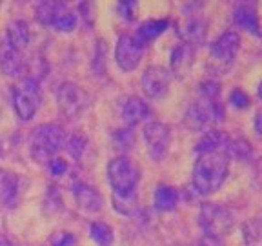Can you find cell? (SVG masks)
Wrapping results in <instances>:
<instances>
[{"instance_id": "obj_30", "label": "cell", "mask_w": 262, "mask_h": 246, "mask_svg": "<svg viewBox=\"0 0 262 246\" xmlns=\"http://www.w3.org/2000/svg\"><path fill=\"white\" fill-rule=\"evenodd\" d=\"M229 104L235 108V110H248L251 106V98L250 95L242 90H233L229 93Z\"/></svg>"}, {"instance_id": "obj_11", "label": "cell", "mask_w": 262, "mask_h": 246, "mask_svg": "<svg viewBox=\"0 0 262 246\" xmlns=\"http://www.w3.org/2000/svg\"><path fill=\"white\" fill-rule=\"evenodd\" d=\"M171 77L173 75L169 73V70H166L162 66H149L140 78L142 91L149 98H164L169 93Z\"/></svg>"}, {"instance_id": "obj_8", "label": "cell", "mask_w": 262, "mask_h": 246, "mask_svg": "<svg viewBox=\"0 0 262 246\" xmlns=\"http://www.w3.org/2000/svg\"><path fill=\"white\" fill-rule=\"evenodd\" d=\"M142 135L149 157L155 162H162L168 157L169 146H171V128L160 120H151V122L144 124Z\"/></svg>"}, {"instance_id": "obj_32", "label": "cell", "mask_w": 262, "mask_h": 246, "mask_svg": "<svg viewBox=\"0 0 262 246\" xmlns=\"http://www.w3.org/2000/svg\"><path fill=\"white\" fill-rule=\"evenodd\" d=\"M93 70L97 75L104 73L106 70V42L98 40L97 49H95V62H93Z\"/></svg>"}, {"instance_id": "obj_14", "label": "cell", "mask_w": 262, "mask_h": 246, "mask_svg": "<svg viewBox=\"0 0 262 246\" xmlns=\"http://www.w3.org/2000/svg\"><path fill=\"white\" fill-rule=\"evenodd\" d=\"M22 192V180L16 173L0 168V208H15Z\"/></svg>"}, {"instance_id": "obj_25", "label": "cell", "mask_w": 262, "mask_h": 246, "mask_svg": "<svg viewBox=\"0 0 262 246\" xmlns=\"http://www.w3.org/2000/svg\"><path fill=\"white\" fill-rule=\"evenodd\" d=\"M90 237L97 246H113L115 232L107 222L93 221L90 224Z\"/></svg>"}, {"instance_id": "obj_20", "label": "cell", "mask_w": 262, "mask_h": 246, "mask_svg": "<svg viewBox=\"0 0 262 246\" xmlns=\"http://www.w3.org/2000/svg\"><path fill=\"white\" fill-rule=\"evenodd\" d=\"M226 140H228V135L224 131L219 130V128H211V130L204 131V135L199 139L195 146V153L196 155H204V153H213L219 152V150H224Z\"/></svg>"}, {"instance_id": "obj_31", "label": "cell", "mask_w": 262, "mask_h": 246, "mask_svg": "<svg viewBox=\"0 0 262 246\" xmlns=\"http://www.w3.org/2000/svg\"><path fill=\"white\" fill-rule=\"evenodd\" d=\"M48 170L51 173V177L60 179V177H64L66 173L70 172V164H68L66 159H62V157H55V159H51L48 162Z\"/></svg>"}, {"instance_id": "obj_2", "label": "cell", "mask_w": 262, "mask_h": 246, "mask_svg": "<svg viewBox=\"0 0 262 246\" xmlns=\"http://www.w3.org/2000/svg\"><path fill=\"white\" fill-rule=\"evenodd\" d=\"M229 162L231 159L224 150L199 155L193 166V190L201 197H208L219 192L229 175Z\"/></svg>"}, {"instance_id": "obj_33", "label": "cell", "mask_w": 262, "mask_h": 246, "mask_svg": "<svg viewBox=\"0 0 262 246\" xmlns=\"http://www.w3.org/2000/svg\"><path fill=\"white\" fill-rule=\"evenodd\" d=\"M137 8H139V4L137 2H119L117 4V13H119L122 18H126L127 22L131 20H135V16H137Z\"/></svg>"}, {"instance_id": "obj_21", "label": "cell", "mask_w": 262, "mask_h": 246, "mask_svg": "<svg viewBox=\"0 0 262 246\" xmlns=\"http://www.w3.org/2000/svg\"><path fill=\"white\" fill-rule=\"evenodd\" d=\"M224 152L229 155V159L238 160V162H248V160L253 159V148H251V144L241 135L228 137Z\"/></svg>"}, {"instance_id": "obj_3", "label": "cell", "mask_w": 262, "mask_h": 246, "mask_svg": "<svg viewBox=\"0 0 262 246\" xmlns=\"http://www.w3.org/2000/svg\"><path fill=\"white\" fill-rule=\"evenodd\" d=\"M140 166L127 155H119L107 164V180L113 197H139Z\"/></svg>"}, {"instance_id": "obj_13", "label": "cell", "mask_w": 262, "mask_h": 246, "mask_svg": "<svg viewBox=\"0 0 262 246\" xmlns=\"http://www.w3.org/2000/svg\"><path fill=\"white\" fill-rule=\"evenodd\" d=\"M71 193H73V199L77 202V206L86 213H97L102 210L104 199L102 193L98 192L95 186L88 184V182H73L71 184Z\"/></svg>"}, {"instance_id": "obj_34", "label": "cell", "mask_w": 262, "mask_h": 246, "mask_svg": "<svg viewBox=\"0 0 262 246\" xmlns=\"http://www.w3.org/2000/svg\"><path fill=\"white\" fill-rule=\"evenodd\" d=\"M75 244H77V237L71 235V234H68V232L60 234L53 242V246H75Z\"/></svg>"}, {"instance_id": "obj_37", "label": "cell", "mask_w": 262, "mask_h": 246, "mask_svg": "<svg viewBox=\"0 0 262 246\" xmlns=\"http://www.w3.org/2000/svg\"><path fill=\"white\" fill-rule=\"evenodd\" d=\"M257 97H258V98H260V100H262V80L258 82V86H257Z\"/></svg>"}, {"instance_id": "obj_22", "label": "cell", "mask_w": 262, "mask_h": 246, "mask_svg": "<svg viewBox=\"0 0 262 246\" xmlns=\"http://www.w3.org/2000/svg\"><path fill=\"white\" fill-rule=\"evenodd\" d=\"M68 9V4L64 2H38L35 9V18L46 28H53L57 18Z\"/></svg>"}, {"instance_id": "obj_23", "label": "cell", "mask_w": 262, "mask_h": 246, "mask_svg": "<svg viewBox=\"0 0 262 246\" xmlns=\"http://www.w3.org/2000/svg\"><path fill=\"white\" fill-rule=\"evenodd\" d=\"M4 37L9 40V44H13L16 49H20V51H24V49L29 46V38H31L28 22H26V20L9 22Z\"/></svg>"}, {"instance_id": "obj_35", "label": "cell", "mask_w": 262, "mask_h": 246, "mask_svg": "<svg viewBox=\"0 0 262 246\" xmlns=\"http://www.w3.org/2000/svg\"><path fill=\"white\" fill-rule=\"evenodd\" d=\"M253 128H255V133H257V137H262V110H257V113H255Z\"/></svg>"}, {"instance_id": "obj_15", "label": "cell", "mask_w": 262, "mask_h": 246, "mask_svg": "<svg viewBox=\"0 0 262 246\" xmlns=\"http://www.w3.org/2000/svg\"><path fill=\"white\" fill-rule=\"evenodd\" d=\"M233 24L238 26L244 31L251 33V35H257L260 37V20H258V13H257V4L255 2H241L233 8Z\"/></svg>"}, {"instance_id": "obj_1", "label": "cell", "mask_w": 262, "mask_h": 246, "mask_svg": "<svg viewBox=\"0 0 262 246\" xmlns=\"http://www.w3.org/2000/svg\"><path fill=\"white\" fill-rule=\"evenodd\" d=\"M226 119L221 102V84L217 80H204L199 86L195 102L188 108L186 126L189 130H204V126H219Z\"/></svg>"}, {"instance_id": "obj_6", "label": "cell", "mask_w": 262, "mask_h": 246, "mask_svg": "<svg viewBox=\"0 0 262 246\" xmlns=\"http://www.w3.org/2000/svg\"><path fill=\"white\" fill-rule=\"evenodd\" d=\"M235 217L231 210L217 202H204L199 210V226L204 237L224 239L231 232Z\"/></svg>"}, {"instance_id": "obj_29", "label": "cell", "mask_w": 262, "mask_h": 246, "mask_svg": "<svg viewBox=\"0 0 262 246\" xmlns=\"http://www.w3.org/2000/svg\"><path fill=\"white\" fill-rule=\"evenodd\" d=\"M113 140L119 148H124V150H131L133 144H135V133L131 128H122V130L115 131L113 133Z\"/></svg>"}, {"instance_id": "obj_24", "label": "cell", "mask_w": 262, "mask_h": 246, "mask_svg": "<svg viewBox=\"0 0 262 246\" xmlns=\"http://www.w3.org/2000/svg\"><path fill=\"white\" fill-rule=\"evenodd\" d=\"M153 204L159 212H171L179 204V192L171 186H157L153 192Z\"/></svg>"}, {"instance_id": "obj_12", "label": "cell", "mask_w": 262, "mask_h": 246, "mask_svg": "<svg viewBox=\"0 0 262 246\" xmlns=\"http://www.w3.org/2000/svg\"><path fill=\"white\" fill-rule=\"evenodd\" d=\"M24 51L16 49L6 37L0 38V71L6 77L16 78L20 77L26 70V60H24Z\"/></svg>"}, {"instance_id": "obj_18", "label": "cell", "mask_w": 262, "mask_h": 246, "mask_svg": "<svg viewBox=\"0 0 262 246\" xmlns=\"http://www.w3.org/2000/svg\"><path fill=\"white\" fill-rule=\"evenodd\" d=\"M169 24H171V22H169L168 18H151V20L142 22V24L137 28L133 37H135V40L146 49L147 46L153 44L160 35L166 33V29L169 28Z\"/></svg>"}, {"instance_id": "obj_27", "label": "cell", "mask_w": 262, "mask_h": 246, "mask_svg": "<svg viewBox=\"0 0 262 246\" xmlns=\"http://www.w3.org/2000/svg\"><path fill=\"white\" fill-rule=\"evenodd\" d=\"M66 152L70 153L71 157H73L75 160H78L82 155H84V152H86L88 148V139L82 133H78V131H75V133H71L70 137H66Z\"/></svg>"}, {"instance_id": "obj_17", "label": "cell", "mask_w": 262, "mask_h": 246, "mask_svg": "<svg viewBox=\"0 0 262 246\" xmlns=\"http://www.w3.org/2000/svg\"><path fill=\"white\" fill-rule=\"evenodd\" d=\"M193 60H195V48L186 42H180L171 49L169 57V73L175 77H184L188 71H191Z\"/></svg>"}, {"instance_id": "obj_5", "label": "cell", "mask_w": 262, "mask_h": 246, "mask_svg": "<svg viewBox=\"0 0 262 246\" xmlns=\"http://www.w3.org/2000/svg\"><path fill=\"white\" fill-rule=\"evenodd\" d=\"M238 51H241V35L237 31L229 29V31L219 35L209 46V75H213V77L228 75L237 60Z\"/></svg>"}, {"instance_id": "obj_9", "label": "cell", "mask_w": 262, "mask_h": 246, "mask_svg": "<svg viewBox=\"0 0 262 246\" xmlns=\"http://www.w3.org/2000/svg\"><path fill=\"white\" fill-rule=\"evenodd\" d=\"M57 106L66 119H77L88 108V95L75 82H62L57 88Z\"/></svg>"}, {"instance_id": "obj_26", "label": "cell", "mask_w": 262, "mask_h": 246, "mask_svg": "<svg viewBox=\"0 0 262 246\" xmlns=\"http://www.w3.org/2000/svg\"><path fill=\"white\" fill-rule=\"evenodd\" d=\"M244 246H262V219H248L241 224Z\"/></svg>"}, {"instance_id": "obj_4", "label": "cell", "mask_w": 262, "mask_h": 246, "mask_svg": "<svg viewBox=\"0 0 262 246\" xmlns=\"http://www.w3.org/2000/svg\"><path fill=\"white\" fill-rule=\"evenodd\" d=\"M66 144V133L62 130V126L58 124H40L38 128H35L29 137V157L37 164H46L51 159L57 157V153L60 152Z\"/></svg>"}, {"instance_id": "obj_16", "label": "cell", "mask_w": 262, "mask_h": 246, "mask_svg": "<svg viewBox=\"0 0 262 246\" xmlns=\"http://www.w3.org/2000/svg\"><path fill=\"white\" fill-rule=\"evenodd\" d=\"M151 115V108L149 104L140 97H127L122 104V120L127 128L139 126V124H144Z\"/></svg>"}, {"instance_id": "obj_19", "label": "cell", "mask_w": 262, "mask_h": 246, "mask_svg": "<svg viewBox=\"0 0 262 246\" xmlns=\"http://www.w3.org/2000/svg\"><path fill=\"white\" fill-rule=\"evenodd\" d=\"M208 22L201 16H193L186 22L182 28H180V38L186 44L196 48L199 44H202V40L206 38V31H208Z\"/></svg>"}, {"instance_id": "obj_28", "label": "cell", "mask_w": 262, "mask_h": 246, "mask_svg": "<svg viewBox=\"0 0 262 246\" xmlns=\"http://www.w3.org/2000/svg\"><path fill=\"white\" fill-rule=\"evenodd\" d=\"M113 208L122 215L131 217L139 210V197H113Z\"/></svg>"}, {"instance_id": "obj_36", "label": "cell", "mask_w": 262, "mask_h": 246, "mask_svg": "<svg viewBox=\"0 0 262 246\" xmlns=\"http://www.w3.org/2000/svg\"><path fill=\"white\" fill-rule=\"evenodd\" d=\"M196 246H224L222 239H213V237H202Z\"/></svg>"}, {"instance_id": "obj_10", "label": "cell", "mask_w": 262, "mask_h": 246, "mask_svg": "<svg viewBox=\"0 0 262 246\" xmlns=\"http://www.w3.org/2000/svg\"><path fill=\"white\" fill-rule=\"evenodd\" d=\"M144 48L135 40L133 35L129 33H122L115 46V62L124 73L135 71L139 68L140 60H142Z\"/></svg>"}, {"instance_id": "obj_7", "label": "cell", "mask_w": 262, "mask_h": 246, "mask_svg": "<svg viewBox=\"0 0 262 246\" xmlns=\"http://www.w3.org/2000/svg\"><path fill=\"white\" fill-rule=\"evenodd\" d=\"M11 104L16 117L24 122L31 120L40 108V84L37 77H24L11 91Z\"/></svg>"}]
</instances>
